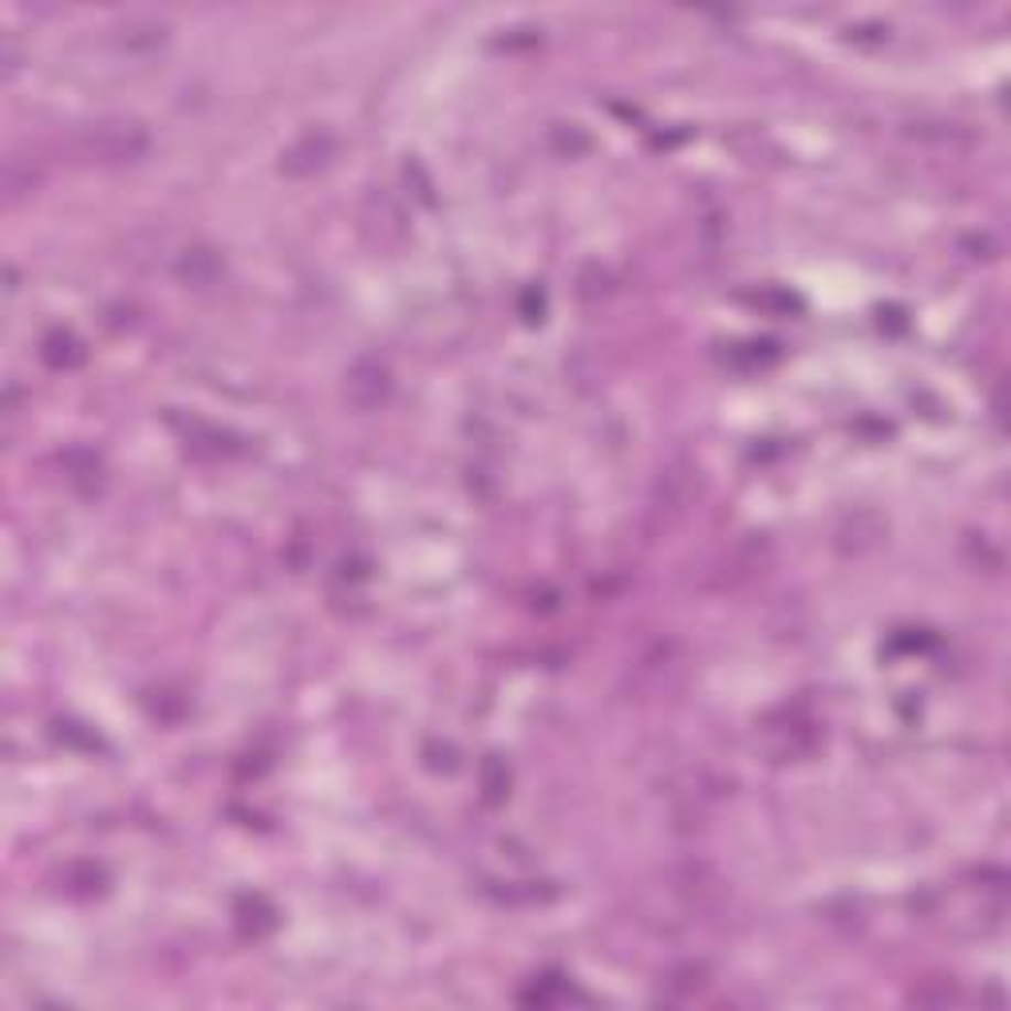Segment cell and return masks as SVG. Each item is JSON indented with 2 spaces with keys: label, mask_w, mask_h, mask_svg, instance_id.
<instances>
[{
  "label": "cell",
  "mask_w": 1011,
  "mask_h": 1011,
  "mask_svg": "<svg viewBox=\"0 0 1011 1011\" xmlns=\"http://www.w3.org/2000/svg\"><path fill=\"white\" fill-rule=\"evenodd\" d=\"M79 147L95 162H131L147 151V131L131 119H104V123L87 127Z\"/></svg>",
  "instance_id": "cell-1"
},
{
  "label": "cell",
  "mask_w": 1011,
  "mask_h": 1011,
  "mask_svg": "<svg viewBox=\"0 0 1011 1011\" xmlns=\"http://www.w3.org/2000/svg\"><path fill=\"white\" fill-rule=\"evenodd\" d=\"M329 159H332L329 135H304V139H297L293 147L281 154V171L301 179V174H316Z\"/></svg>",
  "instance_id": "cell-4"
},
{
  "label": "cell",
  "mask_w": 1011,
  "mask_h": 1011,
  "mask_svg": "<svg viewBox=\"0 0 1011 1011\" xmlns=\"http://www.w3.org/2000/svg\"><path fill=\"white\" fill-rule=\"evenodd\" d=\"M119 32H123L119 40H123L127 47H135V44L151 47L166 36V24H162V20H127V24H119Z\"/></svg>",
  "instance_id": "cell-9"
},
{
  "label": "cell",
  "mask_w": 1011,
  "mask_h": 1011,
  "mask_svg": "<svg viewBox=\"0 0 1011 1011\" xmlns=\"http://www.w3.org/2000/svg\"><path fill=\"white\" fill-rule=\"evenodd\" d=\"M388 396H391V372L384 359L359 356L356 364L344 372V399H348V407H356V411H372V407H379Z\"/></svg>",
  "instance_id": "cell-2"
},
{
  "label": "cell",
  "mask_w": 1011,
  "mask_h": 1011,
  "mask_svg": "<svg viewBox=\"0 0 1011 1011\" xmlns=\"http://www.w3.org/2000/svg\"><path fill=\"white\" fill-rule=\"evenodd\" d=\"M179 277L186 284H194V289H206V284H214L222 277V261L214 257V249H186L179 261Z\"/></svg>",
  "instance_id": "cell-7"
},
{
  "label": "cell",
  "mask_w": 1011,
  "mask_h": 1011,
  "mask_svg": "<svg viewBox=\"0 0 1011 1011\" xmlns=\"http://www.w3.org/2000/svg\"><path fill=\"white\" fill-rule=\"evenodd\" d=\"M40 356H44L52 368H72V364L84 359V348H79L67 332H52V336L44 341V352H40Z\"/></svg>",
  "instance_id": "cell-8"
},
{
  "label": "cell",
  "mask_w": 1011,
  "mask_h": 1011,
  "mask_svg": "<svg viewBox=\"0 0 1011 1011\" xmlns=\"http://www.w3.org/2000/svg\"><path fill=\"white\" fill-rule=\"evenodd\" d=\"M691 491H696V466L671 463L668 471H664L660 486H656L653 514H664V526H668L676 514H684V506L691 502Z\"/></svg>",
  "instance_id": "cell-3"
},
{
  "label": "cell",
  "mask_w": 1011,
  "mask_h": 1011,
  "mask_svg": "<svg viewBox=\"0 0 1011 1011\" xmlns=\"http://www.w3.org/2000/svg\"><path fill=\"white\" fill-rule=\"evenodd\" d=\"M771 735H783V743H771V755L775 759H798L806 751H814V743H818L814 723H798V719H786L783 728H771Z\"/></svg>",
  "instance_id": "cell-6"
},
{
  "label": "cell",
  "mask_w": 1011,
  "mask_h": 1011,
  "mask_svg": "<svg viewBox=\"0 0 1011 1011\" xmlns=\"http://www.w3.org/2000/svg\"><path fill=\"white\" fill-rule=\"evenodd\" d=\"M885 538V521L878 518V514H853V518L841 521L838 529V549L841 553H865V549H873L878 541Z\"/></svg>",
  "instance_id": "cell-5"
}]
</instances>
